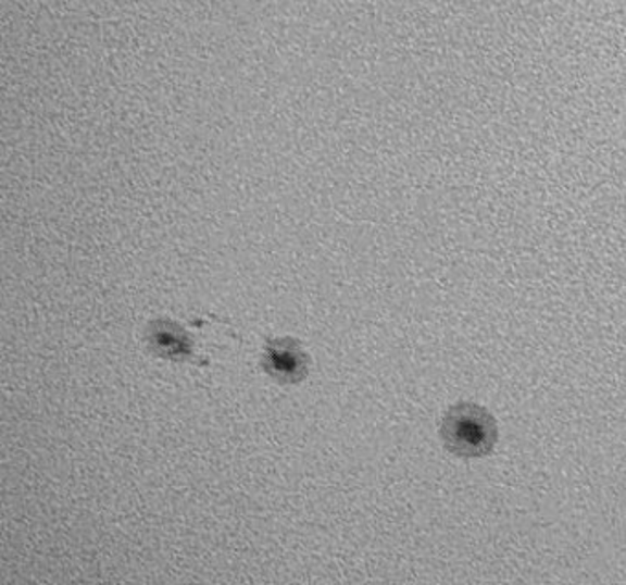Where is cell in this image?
I'll return each instance as SVG.
<instances>
[{
    "label": "cell",
    "mask_w": 626,
    "mask_h": 585,
    "mask_svg": "<svg viewBox=\"0 0 626 585\" xmlns=\"http://www.w3.org/2000/svg\"><path fill=\"white\" fill-rule=\"evenodd\" d=\"M265 369L268 375L279 382L295 384L302 381L308 369V358L300 346L292 340L271 341L266 346Z\"/></svg>",
    "instance_id": "cell-1"
}]
</instances>
